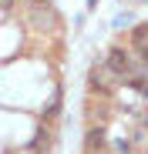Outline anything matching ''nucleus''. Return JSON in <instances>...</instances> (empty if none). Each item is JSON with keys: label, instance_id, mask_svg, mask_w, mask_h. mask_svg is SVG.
I'll return each instance as SVG.
<instances>
[{"label": "nucleus", "instance_id": "f257e3e1", "mask_svg": "<svg viewBox=\"0 0 148 154\" xmlns=\"http://www.w3.org/2000/svg\"><path fill=\"white\" fill-rule=\"evenodd\" d=\"M27 20L34 30H44V34L57 30V10L47 0H27Z\"/></svg>", "mask_w": 148, "mask_h": 154}, {"label": "nucleus", "instance_id": "f03ea898", "mask_svg": "<svg viewBox=\"0 0 148 154\" xmlns=\"http://www.w3.org/2000/svg\"><path fill=\"white\" fill-rule=\"evenodd\" d=\"M88 81H91V87H94V91H101V94H111V91L121 84V81H118V77H114L105 64H94V67H91V74H88Z\"/></svg>", "mask_w": 148, "mask_h": 154}, {"label": "nucleus", "instance_id": "20e7f679", "mask_svg": "<svg viewBox=\"0 0 148 154\" xmlns=\"http://www.w3.org/2000/svg\"><path fill=\"white\" fill-rule=\"evenodd\" d=\"M131 44H135V50H138V57H145V27H135Z\"/></svg>", "mask_w": 148, "mask_h": 154}, {"label": "nucleus", "instance_id": "39448f33", "mask_svg": "<svg viewBox=\"0 0 148 154\" xmlns=\"http://www.w3.org/2000/svg\"><path fill=\"white\" fill-rule=\"evenodd\" d=\"M57 107H61V91H54V97H51V104L44 107V121H51V117L57 114Z\"/></svg>", "mask_w": 148, "mask_h": 154}, {"label": "nucleus", "instance_id": "7ed1b4c3", "mask_svg": "<svg viewBox=\"0 0 148 154\" xmlns=\"http://www.w3.org/2000/svg\"><path fill=\"white\" fill-rule=\"evenodd\" d=\"M84 154H105V134H101V131H88Z\"/></svg>", "mask_w": 148, "mask_h": 154}, {"label": "nucleus", "instance_id": "423d86ee", "mask_svg": "<svg viewBox=\"0 0 148 154\" xmlns=\"http://www.w3.org/2000/svg\"><path fill=\"white\" fill-rule=\"evenodd\" d=\"M94 7H98V0H88V10H94Z\"/></svg>", "mask_w": 148, "mask_h": 154}]
</instances>
